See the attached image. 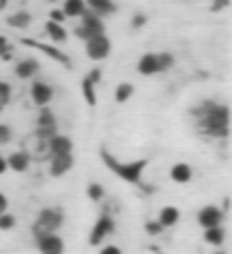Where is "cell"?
Here are the masks:
<instances>
[{
	"instance_id": "1",
	"label": "cell",
	"mask_w": 232,
	"mask_h": 254,
	"mask_svg": "<svg viewBox=\"0 0 232 254\" xmlns=\"http://www.w3.org/2000/svg\"><path fill=\"white\" fill-rule=\"evenodd\" d=\"M199 129L212 138H226L230 129V112L226 105L215 101H203L197 107Z\"/></svg>"
},
{
	"instance_id": "2",
	"label": "cell",
	"mask_w": 232,
	"mask_h": 254,
	"mask_svg": "<svg viewBox=\"0 0 232 254\" xmlns=\"http://www.w3.org/2000/svg\"><path fill=\"white\" fill-rule=\"evenodd\" d=\"M101 161H103V165H105L107 170L114 172L118 179H123L125 183H132V185L141 183V179H143V172H145V167H148V161H145V158L123 163V161H118L114 154L107 152V149H101Z\"/></svg>"
},
{
	"instance_id": "3",
	"label": "cell",
	"mask_w": 232,
	"mask_h": 254,
	"mask_svg": "<svg viewBox=\"0 0 232 254\" xmlns=\"http://www.w3.org/2000/svg\"><path fill=\"white\" fill-rule=\"evenodd\" d=\"M65 221V212L63 207L52 205V207H43L36 216L34 225H31V234L34 237H40V234H49V232H58Z\"/></svg>"
},
{
	"instance_id": "4",
	"label": "cell",
	"mask_w": 232,
	"mask_h": 254,
	"mask_svg": "<svg viewBox=\"0 0 232 254\" xmlns=\"http://www.w3.org/2000/svg\"><path fill=\"white\" fill-rule=\"evenodd\" d=\"M172 65H174V58L170 54H145L139 61V74L154 76L161 74V71H167Z\"/></svg>"
},
{
	"instance_id": "5",
	"label": "cell",
	"mask_w": 232,
	"mask_h": 254,
	"mask_svg": "<svg viewBox=\"0 0 232 254\" xmlns=\"http://www.w3.org/2000/svg\"><path fill=\"white\" fill-rule=\"evenodd\" d=\"M114 230H116L114 219H112L107 212H103V214L96 219V223L92 225V232H89V246H101L103 241H107V239L114 234Z\"/></svg>"
},
{
	"instance_id": "6",
	"label": "cell",
	"mask_w": 232,
	"mask_h": 254,
	"mask_svg": "<svg viewBox=\"0 0 232 254\" xmlns=\"http://www.w3.org/2000/svg\"><path fill=\"white\" fill-rule=\"evenodd\" d=\"M85 52H87V56L92 58V61H105L112 52V43L105 36V31L85 40Z\"/></svg>"
},
{
	"instance_id": "7",
	"label": "cell",
	"mask_w": 232,
	"mask_h": 254,
	"mask_svg": "<svg viewBox=\"0 0 232 254\" xmlns=\"http://www.w3.org/2000/svg\"><path fill=\"white\" fill-rule=\"evenodd\" d=\"M36 136H40V138L49 140L52 136L58 134V125H56V116H54L52 110H47V107H43L38 114V119H36Z\"/></svg>"
},
{
	"instance_id": "8",
	"label": "cell",
	"mask_w": 232,
	"mask_h": 254,
	"mask_svg": "<svg viewBox=\"0 0 232 254\" xmlns=\"http://www.w3.org/2000/svg\"><path fill=\"white\" fill-rule=\"evenodd\" d=\"M22 152H27V156H29L31 161H36V163L49 161V145H47V140L40 138V136H36V134H31L29 138L25 140Z\"/></svg>"
},
{
	"instance_id": "9",
	"label": "cell",
	"mask_w": 232,
	"mask_h": 254,
	"mask_svg": "<svg viewBox=\"0 0 232 254\" xmlns=\"http://www.w3.org/2000/svg\"><path fill=\"white\" fill-rule=\"evenodd\" d=\"M34 241L40 254H65V241L58 237V232L40 234V237H34Z\"/></svg>"
},
{
	"instance_id": "10",
	"label": "cell",
	"mask_w": 232,
	"mask_h": 254,
	"mask_svg": "<svg viewBox=\"0 0 232 254\" xmlns=\"http://www.w3.org/2000/svg\"><path fill=\"white\" fill-rule=\"evenodd\" d=\"M224 219H226V212L221 210V207H217V205L201 207V210H199V214H197V221H199V225H201L203 230L217 228V225L224 223Z\"/></svg>"
},
{
	"instance_id": "11",
	"label": "cell",
	"mask_w": 232,
	"mask_h": 254,
	"mask_svg": "<svg viewBox=\"0 0 232 254\" xmlns=\"http://www.w3.org/2000/svg\"><path fill=\"white\" fill-rule=\"evenodd\" d=\"M103 31H105V27H103L101 18L94 16V13H89V11H85L83 13V25L76 29V36L83 38V40H87V38H92V36H96V34H103Z\"/></svg>"
},
{
	"instance_id": "12",
	"label": "cell",
	"mask_w": 232,
	"mask_h": 254,
	"mask_svg": "<svg viewBox=\"0 0 232 254\" xmlns=\"http://www.w3.org/2000/svg\"><path fill=\"white\" fill-rule=\"evenodd\" d=\"M29 94H31V101H34V105H38V107L49 105V103H52V98H54V89L49 87L47 83H43V80H36V83L31 85Z\"/></svg>"
},
{
	"instance_id": "13",
	"label": "cell",
	"mask_w": 232,
	"mask_h": 254,
	"mask_svg": "<svg viewBox=\"0 0 232 254\" xmlns=\"http://www.w3.org/2000/svg\"><path fill=\"white\" fill-rule=\"evenodd\" d=\"M72 167H74V154H65V156H49V174H52L54 179L65 176Z\"/></svg>"
},
{
	"instance_id": "14",
	"label": "cell",
	"mask_w": 232,
	"mask_h": 254,
	"mask_svg": "<svg viewBox=\"0 0 232 254\" xmlns=\"http://www.w3.org/2000/svg\"><path fill=\"white\" fill-rule=\"evenodd\" d=\"M47 145H49V156H65V154H74V143H72V138H67V136H63V134L52 136V138L47 140Z\"/></svg>"
},
{
	"instance_id": "15",
	"label": "cell",
	"mask_w": 232,
	"mask_h": 254,
	"mask_svg": "<svg viewBox=\"0 0 232 254\" xmlns=\"http://www.w3.org/2000/svg\"><path fill=\"white\" fill-rule=\"evenodd\" d=\"M22 43L27 45V47H34V49H38V52H43V54H47L49 58H54V61H58L61 65H65V67H70L72 63H70V58L65 56V54L61 52V49H56V47H52V45H45V43H36V40H29V38H25Z\"/></svg>"
},
{
	"instance_id": "16",
	"label": "cell",
	"mask_w": 232,
	"mask_h": 254,
	"mask_svg": "<svg viewBox=\"0 0 232 254\" xmlns=\"http://www.w3.org/2000/svg\"><path fill=\"white\" fill-rule=\"evenodd\" d=\"M101 80V69H92L83 78V96L87 101V105H96V83Z\"/></svg>"
},
{
	"instance_id": "17",
	"label": "cell",
	"mask_w": 232,
	"mask_h": 254,
	"mask_svg": "<svg viewBox=\"0 0 232 254\" xmlns=\"http://www.w3.org/2000/svg\"><path fill=\"white\" fill-rule=\"evenodd\" d=\"M29 165H31V158L27 156V152H11L7 156V170H11V172H16V174H25L27 170H29Z\"/></svg>"
},
{
	"instance_id": "18",
	"label": "cell",
	"mask_w": 232,
	"mask_h": 254,
	"mask_svg": "<svg viewBox=\"0 0 232 254\" xmlns=\"http://www.w3.org/2000/svg\"><path fill=\"white\" fill-rule=\"evenodd\" d=\"M85 7H87L89 13L98 18H105V16H112L116 11V4L112 0H85Z\"/></svg>"
},
{
	"instance_id": "19",
	"label": "cell",
	"mask_w": 232,
	"mask_h": 254,
	"mask_svg": "<svg viewBox=\"0 0 232 254\" xmlns=\"http://www.w3.org/2000/svg\"><path fill=\"white\" fill-rule=\"evenodd\" d=\"M192 176H194V172L188 163H174V165L170 167V179L174 181V183H190Z\"/></svg>"
},
{
	"instance_id": "20",
	"label": "cell",
	"mask_w": 232,
	"mask_h": 254,
	"mask_svg": "<svg viewBox=\"0 0 232 254\" xmlns=\"http://www.w3.org/2000/svg\"><path fill=\"white\" fill-rule=\"evenodd\" d=\"M179 219H181L179 207L165 205V207H161V212H158V219H156V221L163 225V228H174V225L179 223Z\"/></svg>"
},
{
	"instance_id": "21",
	"label": "cell",
	"mask_w": 232,
	"mask_h": 254,
	"mask_svg": "<svg viewBox=\"0 0 232 254\" xmlns=\"http://www.w3.org/2000/svg\"><path fill=\"white\" fill-rule=\"evenodd\" d=\"M38 69H40V65H38V61H34V58H25V61L16 63V76L18 78H31V76H36Z\"/></svg>"
},
{
	"instance_id": "22",
	"label": "cell",
	"mask_w": 232,
	"mask_h": 254,
	"mask_svg": "<svg viewBox=\"0 0 232 254\" xmlns=\"http://www.w3.org/2000/svg\"><path fill=\"white\" fill-rule=\"evenodd\" d=\"M85 11H87V7H85V0H65L63 13H65L67 18H78V16H83Z\"/></svg>"
},
{
	"instance_id": "23",
	"label": "cell",
	"mask_w": 232,
	"mask_h": 254,
	"mask_svg": "<svg viewBox=\"0 0 232 254\" xmlns=\"http://www.w3.org/2000/svg\"><path fill=\"white\" fill-rule=\"evenodd\" d=\"M203 239H206V243L208 246H221V243L226 241V232H224V228L221 225H217V228H208V230H203Z\"/></svg>"
},
{
	"instance_id": "24",
	"label": "cell",
	"mask_w": 232,
	"mask_h": 254,
	"mask_svg": "<svg viewBox=\"0 0 232 254\" xmlns=\"http://www.w3.org/2000/svg\"><path fill=\"white\" fill-rule=\"evenodd\" d=\"M45 31H47V36L52 40H56V43H63V40L67 38V31L63 29V25L61 22H54V20H49L47 25H45Z\"/></svg>"
},
{
	"instance_id": "25",
	"label": "cell",
	"mask_w": 232,
	"mask_h": 254,
	"mask_svg": "<svg viewBox=\"0 0 232 254\" xmlns=\"http://www.w3.org/2000/svg\"><path fill=\"white\" fill-rule=\"evenodd\" d=\"M7 22H9L11 27H18V29H25V27H29L31 18H29V13H27V11H16V13H11V16L7 18Z\"/></svg>"
},
{
	"instance_id": "26",
	"label": "cell",
	"mask_w": 232,
	"mask_h": 254,
	"mask_svg": "<svg viewBox=\"0 0 232 254\" xmlns=\"http://www.w3.org/2000/svg\"><path fill=\"white\" fill-rule=\"evenodd\" d=\"M87 196H89V201L101 203L103 198H105V188H103L101 183H89L87 185Z\"/></svg>"
},
{
	"instance_id": "27",
	"label": "cell",
	"mask_w": 232,
	"mask_h": 254,
	"mask_svg": "<svg viewBox=\"0 0 232 254\" xmlns=\"http://www.w3.org/2000/svg\"><path fill=\"white\" fill-rule=\"evenodd\" d=\"M132 94H134V87L130 83H121L114 92V98H116V103H125L132 98Z\"/></svg>"
},
{
	"instance_id": "28",
	"label": "cell",
	"mask_w": 232,
	"mask_h": 254,
	"mask_svg": "<svg viewBox=\"0 0 232 254\" xmlns=\"http://www.w3.org/2000/svg\"><path fill=\"white\" fill-rule=\"evenodd\" d=\"M9 101H11V85L0 80V112L9 105Z\"/></svg>"
},
{
	"instance_id": "29",
	"label": "cell",
	"mask_w": 232,
	"mask_h": 254,
	"mask_svg": "<svg viewBox=\"0 0 232 254\" xmlns=\"http://www.w3.org/2000/svg\"><path fill=\"white\" fill-rule=\"evenodd\" d=\"M16 228V216L9 214V212H4V214H0V230H13Z\"/></svg>"
},
{
	"instance_id": "30",
	"label": "cell",
	"mask_w": 232,
	"mask_h": 254,
	"mask_svg": "<svg viewBox=\"0 0 232 254\" xmlns=\"http://www.w3.org/2000/svg\"><path fill=\"white\" fill-rule=\"evenodd\" d=\"M163 230H165V228H163L158 221H145V232H148L150 237H158Z\"/></svg>"
},
{
	"instance_id": "31",
	"label": "cell",
	"mask_w": 232,
	"mask_h": 254,
	"mask_svg": "<svg viewBox=\"0 0 232 254\" xmlns=\"http://www.w3.org/2000/svg\"><path fill=\"white\" fill-rule=\"evenodd\" d=\"M11 136H13L11 127L4 125V123H0V145H7L9 140H11Z\"/></svg>"
},
{
	"instance_id": "32",
	"label": "cell",
	"mask_w": 232,
	"mask_h": 254,
	"mask_svg": "<svg viewBox=\"0 0 232 254\" xmlns=\"http://www.w3.org/2000/svg\"><path fill=\"white\" fill-rule=\"evenodd\" d=\"M98 254H123V252L118 246H114V243H107V246H103L101 250H98Z\"/></svg>"
},
{
	"instance_id": "33",
	"label": "cell",
	"mask_w": 232,
	"mask_h": 254,
	"mask_svg": "<svg viewBox=\"0 0 232 254\" xmlns=\"http://www.w3.org/2000/svg\"><path fill=\"white\" fill-rule=\"evenodd\" d=\"M7 210H9V198L4 196L2 192H0V214H4Z\"/></svg>"
},
{
	"instance_id": "34",
	"label": "cell",
	"mask_w": 232,
	"mask_h": 254,
	"mask_svg": "<svg viewBox=\"0 0 232 254\" xmlns=\"http://www.w3.org/2000/svg\"><path fill=\"white\" fill-rule=\"evenodd\" d=\"M49 20L63 22V20H65V13H63V11H52V13H49Z\"/></svg>"
},
{
	"instance_id": "35",
	"label": "cell",
	"mask_w": 232,
	"mask_h": 254,
	"mask_svg": "<svg viewBox=\"0 0 232 254\" xmlns=\"http://www.w3.org/2000/svg\"><path fill=\"white\" fill-rule=\"evenodd\" d=\"M134 27H141V25H145V16H141V13H136L134 16V22H132Z\"/></svg>"
},
{
	"instance_id": "36",
	"label": "cell",
	"mask_w": 232,
	"mask_h": 254,
	"mask_svg": "<svg viewBox=\"0 0 232 254\" xmlns=\"http://www.w3.org/2000/svg\"><path fill=\"white\" fill-rule=\"evenodd\" d=\"M4 172H7V158H4L2 154H0V176H2Z\"/></svg>"
},
{
	"instance_id": "37",
	"label": "cell",
	"mask_w": 232,
	"mask_h": 254,
	"mask_svg": "<svg viewBox=\"0 0 232 254\" xmlns=\"http://www.w3.org/2000/svg\"><path fill=\"white\" fill-rule=\"evenodd\" d=\"M226 4H228V0H219V2L212 4V11H219V9H224Z\"/></svg>"
},
{
	"instance_id": "38",
	"label": "cell",
	"mask_w": 232,
	"mask_h": 254,
	"mask_svg": "<svg viewBox=\"0 0 232 254\" xmlns=\"http://www.w3.org/2000/svg\"><path fill=\"white\" fill-rule=\"evenodd\" d=\"M4 7H7V0H0V11H2Z\"/></svg>"
},
{
	"instance_id": "39",
	"label": "cell",
	"mask_w": 232,
	"mask_h": 254,
	"mask_svg": "<svg viewBox=\"0 0 232 254\" xmlns=\"http://www.w3.org/2000/svg\"><path fill=\"white\" fill-rule=\"evenodd\" d=\"M215 254H226V252H215Z\"/></svg>"
}]
</instances>
